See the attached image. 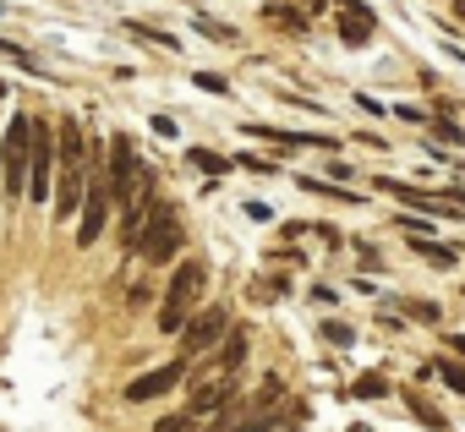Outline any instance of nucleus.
Listing matches in <instances>:
<instances>
[{"instance_id":"f257e3e1","label":"nucleus","mask_w":465,"mask_h":432,"mask_svg":"<svg viewBox=\"0 0 465 432\" xmlns=\"http://www.w3.org/2000/svg\"><path fill=\"white\" fill-rule=\"evenodd\" d=\"M203 285H208V269L203 263H181L170 274V290H164V307H159V329L164 334H181L186 318L203 307Z\"/></svg>"},{"instance_id":"f03ea898","label":"nucleus","mask_w":465,"mask_h":432,"mask_svg":"<svg viewBox=\"0 0 465 432\" xmlns=\"http://www.w3.org/2000/svg\"><path fill=\"white\" fill-rule=\"evenodd\" d=\"M181 220H175V208H164L159 197H153V208H148V225H143V241H137V258L143 263H170L175 252H181Z\"/></svg>"},{"instance_id":"7ed1b4c3","label":"nucleus","mask_w":465,"mask_h":432,"mask_svg":"<svg viewBox=\"0 0 465 432\" xmlns=\"http://www.w3.org/2000/svg\"><path fill=\"white\" fill-rule=\"evenodd\" d=\"M28 159H34V115H12L6 153H0V186L6 191H28Z\"/></svg>"},{"instance_id":"20e7f679","label":"nucleus","mask_w":465,"mask_h":432,"mask_svg":"<svg viewBox=\"0 0 465 432\" xmlns=\"http://www.w3.org/2000/svg\"><path fill=\"white\" fill-rule=\"evenodd\" d=\"M104 225H110V181L94 170V159H88V197H83V213H77V241L83 247H94L99 236H104Z\"/></svg>"},{"instance_id":"39448f33","label":"nucleus","mask_w":465,"mask_h":432,"mask_svg":"<svg viewBox=\"0 0 465 432\" xmlns=\"http://www.w3.org/2000/svg\"><path fill=\"white\" fill-rule=\"evenodd\" d=\"M383 191H394L411 213H443V220H465V197L460 191H421V186H405V181H378Z\"/></svg>"},{"instance_id":"423d86ee","label":"nucleus","mask_w":465,"mask_h":432,"mask_svg":"<svg viewBox=\"0 0 465 432\" xmlns=\"http://www.w3.org/2000/svg\"><path fill=\"white\" fill-rule=\"evenodd\" d=\"M224 334H230V312H224V307H197V312L186 318V329H181V345H186V356H203V350H213Z\"/></svg>"},{"instance_id":"0eeeda50","label":"nucleus","mask_w":465,"mask_h":432,"mask_svg":"<svg viewBox=\"0 0 465 432\" xmlns=\"http://www.w3.org/2000/svg\"><path fill=\"white\" fill-rule=\"evenodd\" d=\"M50 186H55V148H50V126L34 121V159H28V197L34 202H50Z\"/></svg>"},{"instance_id":"6e6552de","label":"nucleus","mask_w":465,"mask_h":432,"mask_svg":"<svg viewBox=\"0 0 465 432\" xmlns=\"http://www.w3.org/2000/svg\"><path fill=\"white\" fill-rule=\"evenodd\" d=\"M137 175H143V164H137V148H132V137H126V132H115V137H110V170H104V181H110V197L121 202V197L137 186Z\"/></svg>"},{"instance_id":"1a4fd4ad","label":"nucleus","mask_w":465,"mask_h":432,"mask_svg":"<svg viewBox=\"0 0 465 432\" xmlns=\"http://www.w3.org/2000/svg\"><path fill=\"white\" fill-rule=\"evenodd\" d=\"M83 197H88V159L83 164H61V175H55V213L61 220H77Z\"/></svg>"},{"instance_id":"9d476101","label":"nucleus","mask_w":465,"mask_h":432,"mask_svg":"<svg viewBox=\"0 0 465 432\" xmlns=\"http://www.w3.org/2000/svg\"><path fill=\"white\" fill-rule=\"evenodd\" d=\"M175 383H181V361H170V367H153V372H143V378H132V383H126V405H148V399L170 394Z\"/></svg>"},{"instance_id":"9b49d317","label":"nucleus","mask_w":465,"mask_h":432,"mask_svg":"<svg viewBox=\"0 0 465 432\" xmlns=\"http://www.w3.org/2000/svg\"><path fill=\"white\" fill-rule=\"evenodd\" d=\"M334 17H340V39L345 44H367L372 28H378V17L361 6V0H334Z\"/></svg>"},{"instance_id":"f8f14e48","label":"nucleus","mask_w":465,"mask_h":432,"mask_svg":"<svg viewBox=\"0 0 465 432\" xmlns=\"http://www.w3.org/2000/svg\"><path fill=\"white\" fill-rule=\"evenodd\" d=\"M411 247H416V258H427L432 269H454V263H460V252L443 247V241H432V236H411Z\"/></svg>"},{"instance_id":"ddd939ff","label":"nucleus","mask_w":465,"mask_h":432,"mask_svg":"<svg viewBox=\"0 0 465 432\" xmlns=\"http://www.w3.org/2000/svg\"><path fill=\"white\" fill-rule=\"evenodd\" d=\"M242 356H247V334H242V329H230V334L219 339V372H236Z\"/></svg>"},{"instance_id":"4468645a","label":"nucleus","mask_w":465,"mask_h":432,"mask_svg":"<svg viewBox=\"0 0 465 432\" xmlns=\"http://www.w3.org/2000/svg\"><path fill=\"white\" fill-rule=\"evenodd\" d=\"M302 186H307L312 197H334V202H356V191H351V186H334V181H318V175H302Z\"/></svg>"},{"instance_id":"2eb2a0df","label":"nucleus","mask_w":465,"mask_h":432,"mask_svg":"<svg viewBox=\"0 0 465 432\" xmlns=\"http://www.w3.org/2000/svg\"><path fill=\"white\" fill-rule=\"evenodd\" d=\"M405 405H411V416H416V421H427V427H432V432H443V427H449V421H443V410H438V405H432V399H421V394H411V399H405Z\"/></svg>"},{"instance_id":"dca6fc26","label":"nucleus","mask_w":465,"mask_h":432,"mask_svg":"<svg viewBox=\"0 0 465 432\" xmlns=\"http://www.w3.org/2000/svg\"><path fill=\"white\" fill-rule=\"evenodd\" d=\"M192 164H197L203 175H224V170H230V159L213 153V148H192Z\"/></svg>"},{"instance_id":"f3484780","label":"nucleus","mask_w":465,"mask_h":432,"mask_svg":"<svg viewBox=\"0 0 465 432\" xmlns=\"http://www.w3.org/2000/svg\"><path fill=\"white\" fill-rule=\"evenodd\" d=\"M405 318L432 329V323H443V307H438V301H405Z\"/></svg>"},{"instance_id":"a211bd4d","label":"nucleus","mask_w":465,"mask_h":432,"mask_svg":"<svg viewBox=\"0 0 465 432\" xmlns=\"http://www.w3.org/2000/svg\"><path fill=\"white\" fill-rule=\"evenodd\" d=\"M192 28H197L203 39H219V44H230V39H236V34H230V28H224V23H213V17H203V12L192 17Z\"/></svg>"},{"instance_id":"6ab92c4d","label":"nucleus","mask_w":465,"mask_h":432,"mask_svg":"<svg viewBox=\"0 0 465 432\" xmlns=\"http://www.w3.org/2000/svg\"><path fill=\"white\" fill-rule=\"evenodd\" d=\"M126 34H137V39H148V44H159V50H181L170 34H159V28H148V23H126Z\"/></svg>"},{"instance_id":"aec40b11","label":"nucleus","mask_w":465,"mask_h":432,"mask_svg":"<svg viewBox=\"0 0 465 432\" xmlns=\"http://www.w3.org/2000/svg\"><path fill=\"white\" fill-rule=\"evenodd\" d=\"M351 394H356V399H378V394H389V383H383V372H367V378H356Z\"/></svg>"},{"instance_id":"412c9836","label":"nucleus","mask_w":465,"mask_h":432,"mask_svg":"<svg viewBox=\"0 0 465 432\" xmlns=\"http://www.w3.org/2000/svg\"><path fill=\"white\" fill-rule=\"evenodd\" d=\"M432 372H438V378H443V383H449L454 394H465V367H460V361H438Z\"/></svg>"},{"instance_id":"4be33fe9","label":"nucleus","mask_w":465,"mask_h":432,"mask_svg":"<svg viewBox=\"0 0 465 432\" xmlns=\"http://www.w3.org/2000/svg\"><path fill=\"white\" fill-rule=\"evenodd\" d=\"M274 427V416H242V421H230L224 432H269Z\"/></svg>"},{"instance_id":"5701e85b","label":"nucleus","mask_w":465,"mask_h":432,"mask_svg":"<svg viewBox=\"0 0 465 432\" xmlns=\"http://www.w3.org/2000/svg\"><path fill=\"white\" fill-rule=\"evenodd\" d=\"M323 339H329V345H351L356 334H351V323H334V318H329V323H323Z\"/></svg>"},{"instance_id":"b1692460","label":"nucleus","mask_w":465,"mask_h":432,"mask_svg":"<svg viewBox=\"0 0 465 432\" xmlns=\"http://www.w3.org/2000/svg\"><path fill=\"white\" fill-rule=\"evenodd\" d=\"M197 88H203V93H230V83H224L219 72H197Z\"/></svg>"},{"instance_id":"393cba45","label":"nucleus","mask_w":465,"mask_h":432,"mask_svg":"<svg viewBox=\"0 0 465 432\" xmlns=\"http://www.w3.org/2000/svg\"><path fill=\"white\" fill-rule=\"evenodd\" d=\"M432 137H438V142H465V132H460L454 121H438V126H432Z\"/></svg>"},{"instance_id":"a878e982","label":"nucleus","mask_w":465,"mask_h":432,"mask_svg":"<svg viewBox=\"0 0 465 432\" xmlns=\"http://www.w3.org/2000/svg\"><path fill=\"white\" fill-rule=\"evenodd\" d=\"M186 421H192V416H159L153 432H186Z\"/></svg>"},{"instance_id":"bb28decb","label":"nucleus","mask_w":465,"mask_h":432,"mask_svg":"<svg viewBox=\"0 0 465 432\" xmlns=\"http://www.w3.org/2000/svg\"><path fill=\"white\" fill-rule=\"evenodd\" d=\"M449 350H454V356L465 361V334H449Z\"/></svg>"},{"instance_id":"cd10ccee","label":"nucleus","mask_w":465,"mask_h":432,"mask_svg":"<svg viewBox=\"0 0 465 432\" xmlns=\"http://www.w3.org/2000/svg\"><path fill=\"white\" fill-rule=\"evenodd\" d=\"M454 17H465V0H454Z\"/></svg>"},{"instance_id":"c85d7f7f","label":"nucleus","mask_w":465,"mask_h":432,"mask_svg":"<svg viewBox=\"0 0 465 432\" xmlns=\"http://www.w3.org/2000/svg\"><path fill=\"white\" fill-rule=\"evenodd\" d=\"M460 175H465V164H460Z\"/></svg>"}]
</instances>
